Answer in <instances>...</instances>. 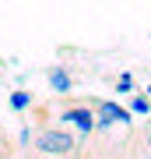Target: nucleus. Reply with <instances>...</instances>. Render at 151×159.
I'll return each instance as SVG.
<instances>
[{
	"label": "nucleus",
	"mask_w": 151,
	"mask_h": 159,
	"mask_svg": "<svg viewBox=\"0 0 151 159\" xmlns=\"http://www.w3.org/2000/svg\"><path fill=\"white\" fill-rule=\"evenodd\" d=\"M28 152H35L42 159H81V142H78V134H70L60 124H39Z\"/></svg>",
	"instance_id": "nucleus-1"
},
{
	"label": "nucleus",
	"mask_w": 151,
	"mask_h": 159,
	"mask_svg": "<svg viewBox=\"0 0 151 159\" xmlns=\"http://www.w3.org/2000/svg\"><path fill=\"white\" fill-rule=\"evenodd\" d=\"M60 120L74 124L81 134L99 131V120H95V110H91V99H81V102H67V106H60Z\"/></svg>",
	"instance_id": "nucleus-2"
},
{
	"label": "nucleus",
	"mask_w": 151,
	"mask_h": 159,
	"mask_svg": "<svg viewBox=\"0 0 151 159\" xmlns=\"http://www.w3.org/2000/svg\"><path fill=\"white\" fill-rule=\"evenodd\" d=\"M91 110H95V120H99V131L102 127H116V124H130V110L120 106L112 99H91Z\"/></svg>",
	"instance_id": "nucleus-3"
},
{
	"label": "nucleus",
	"mask_w": 151,
	"mask_h": 159,
	"mask_svg": "<svg viewBox=\"0 0 151 159\" xmlns=\"http://www.w3.org/2000/svg\"><path fill=\"white\" fill-rule=\"evenodd\" d=\"M46 78H49V92H56V96H67L70 85H74L70 74L63 71V67H49V71H46Z\"/></svg>",
	"instance_id": "nucleus-4"
},
{
	"label": "nucleus",
	"mask_w": 151,
	"mask_h": 159,
	"mask_svg": "<svg viewBox=\"0 0 151 159\" xmlns=\"http://www.w3.org/2000/svg\"><path fill=\"white\" fill-rule=\"evenodd\" d=\"M28 106H35V99H32V92H25V89H18V92H11V110H28Z\"/></svg>",
	"instance_id": "nucleus-5"
},
{
	"label": "nucleus",
	"mask_w": 151,
	"mask_h": 159,
	"mask_svg": "<svg viewBox=\"0 0 151 159\" xmlns=\"http://www.w3.org/2000/svg\"><path fill=\"white\" fill-rule=\"evenodd\" d=\"M130 113H151V96H134Z\"/></svg>",
	"instance_id": "nucleus-6"
},
{
	"label": "nucleus",
	"mask_w": 151,
	"mask_h": 159,
	"mask_svg": "<svg viewBox=\"0 0 151 159\" xmlns=\"http://www.w3.org/2000/svg\"><path fill=\"white\" fill-rule=\"evenodd\" d=\"M134 89V78L130 74H120V81H116V92H130Z\"/></svg>",
	"instance_id": "nucleus-7"
},
{
	"label": "nucleus",
	"mask_w": 151,
	"mask_h": 159,
	"mask_svg": "<svg viewBox=\"0 0 151 159\" xmlns=\"http://www.w3.org/2000/svg\"><path fill=\"white\" fill-rule=\"evenodd\" d=\"M144 142H148V152H151V124L144 127Z\"/></svg>",
	"instance_id": "nucleus-8"
},
{
	"label": "nucleus",
	"mask_w": 151,
	"mask_h": 159,
	"mask_svg": "<svg viewBox=\"0 0 151 159\" xmlns=\"http://www.w3.org/2000/svg\"><path fill=\"white\" fill-rule=\"evenodd\" d=\"M28 159H42V156H35V152H28Z\"/></svg>",
	"instance_id": "nucleus-9"
},
{
	"label": "nucleus",
	"mask_w": 151,
	"mask_h": 159,
	"mask_svg": "<svg viewBox=\"0 0 151 159\" xmlns=\"http://www.w3.org/2000/svg\"><path fill=\"white\" fill-rule=\"evenodd\" d=\"M148 92H151V89H148Z\"/></svg>",
	"instance_id": "nucleus-10"
}]
</instances>
